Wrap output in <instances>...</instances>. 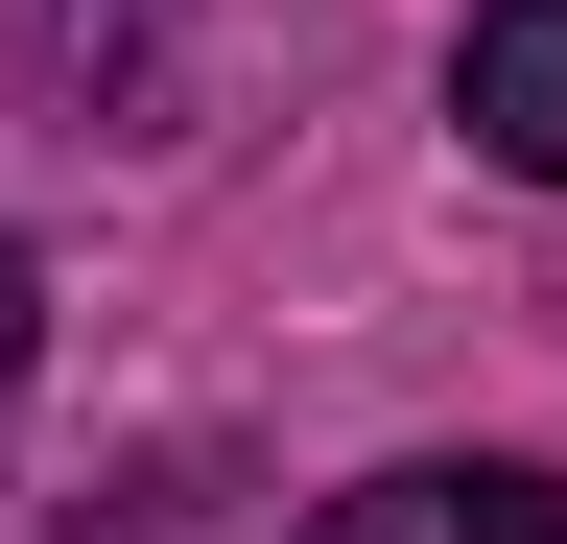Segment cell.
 I'll use <instances>...</instances> for the list:
<instances>
[{
	"label": "cell",
	"mask_w": 567,
	"mask_h": 544,
	"mask_svg": "<svg viewBox=\"0 0 567 544\" xmlns=\"http://www.w3.org/2000/svg\"><path fill=\"white\" fill-rule=\"evenodd\" d=\"M450 119H473V166L567 189V0H473V48H450Z\"/></svg>",
	"instance_id": "obj_1"
},
{
	"label": "cell",
	"mask_w": 567,
	"mask_h": 544,
	"mask_svg": "<svg viewBox=\"0 0 567 544\" xmlns=\"http://www.w3.org/2000/svg\"><path fill=\"white\" fill-rule=\"evenodd\" d=\"M308 544H567V473H379V497H331Z\"/></svg>",
	"instance_id": "obj_2"
}]
</instances>
